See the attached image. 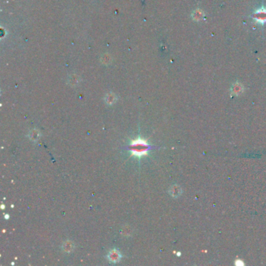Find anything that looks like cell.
Returning <instances> with one entry per match:
<instances>
[{"instance_id":"obj_1","label":"cell","mask_w":266,"mask_h":266,"mask_svg":"<svg viewBox=\"0 0 266 266\" xmlns=\"http://www.w3.org/2000/svg\"><path fill=\"white\" fill-rule=\"evenodd\" d=\"M128 149L130 151L131 155L136 157H141L147 155L148 151L151 149V146L147 144L146 141L141 138L133 140L130 144L128 147Z\"/></svg>"},{"instance_id":"obj_2","label":"cell","mask_w":266,"mask_h":266,"mask_svg":"<svg viewBox=\"0 0 266 266\" xmlns=\"http://www.w3.org/2000/svg\"><path fill=\"white\" fill-rule=\"evenodd\" d=\"M107 258L111 263H117L122 258V254L118 250L113 249L107 254Z\"/></svg>"},{"instance_id":"obj_3","label":"cell","mask_w":266,"mask_h":266,"mask_svg":"<svg viewBox=\"0 0 266 266\" xmlns=\"http://www.w3.org/2000/svg\"><path fill=\"white\" fill-rule=\"evenodd\" d=\"M28 137L31 141L36 142L39 140L40 137H41V133H40L39 130L38 129H33L29 131L28 133Z\"/></svg>"},{"instance_id":"obj_4","label":"cell","mask_w":266,"mask_h":266,"mask_svg":"<svg viewBox=\"0 0 266 266\" xmlns=\"http://www.w3.org/2000/svg\"><path fill=\"white\" fill-rule=\"evenodd\" d=\"M75 248V244L70 241H64L63 243V245H62V249L64 252L66 253H71Z\"/></svg>"},{"instance_id":"obj_5","label":"cell","mask_w":266,"mask_h":266,"mask_svg":"<svg viewBox=\"0 0 266 266\" xmlns=\"http://www.w3.org/2000/svg\"><path fill=\"white\" fill-rule=\"evenodd\" d=\"M256 15V20H258L259 22H265L266 21V9H262L259 10Z\"/></svg>"},{"instance_id":"obj_6","label":"cell","mask_w":266,"mask_h":266,"mask_svg":"<svg viewBox=\"0 0 266 266\" xmlns=\"http://www.w3.org/2000/svg\"><path fill=\"white\" fill-rule=\"evenodd\" d=\"M132 233H133V229L131 228L130 226H129V225H125V226L123 227L120 230L121 234L125 236H131Z\"/></svg>"},{"instance_id":"obj_7","label":"cell","mask_w":266,"mask_h":266,"mask_svg":"<svg viewBox=\"0 0 266 266\" xmlns=\"http://www.w3.org/2000/svg\"><path fill=\"white\" fill-rule=\"evenodd\" d=\"M204 17V13L200 9H196L192 14V17L195 20H201Z\"/></svg>"},{"instance_id":"obj_8","label":"cell","mask_w":266,"mask_h":266,"mask_svg":"<svg viewBox=\"0 0 266 266\" xmlns=\"http://www.w3.org/2000/svg\"><path fill=\"white\" fill-rule=\"evenodd\" d=\"M116 96H115L113 94H108V95H107L106 97H105V103L108 104V105H113V104L116 102Z\"/></svg>"},{"instance_id":"obj_9","label":"cell","mask_w":266,"mask_h":266,"mask_svg":"<svg viewBox=\"0 0 266 266\" xmlns=\"http://www.w3.org/2000/svg\"><path fill=\"white\" fill-rule=\"evenodd\" d=\"M169 193L171 194L172 196H173V197H176V196H178L180 194V191L179 186H173V187L170 189Z\"/></svg>"},{"instance_id":"obj_10","label":"cell","mask_w":266,"mask_h":266,"mask_svg":"<svg viewBox=\"0 0 266 266\" xmlns=\"http://www.w3.org/2000/svg\"><path fill=\"white\" fill-rule=\"evenodd\" d=\"M5 218H6V219H8V218H9V215H6V217H5Z\"/></svg>"}]
</instances>
